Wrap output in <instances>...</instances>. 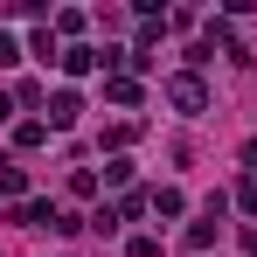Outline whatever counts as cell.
Here are the masks:
<instances>
[{"label": "cell", "instance_id": "6da1fadb", "mask_svg": "<svg viewBox=\"0 0 257 257\" xmlns=\"http://www.w3.org/2000/svg\"><path fill=\"white\" fill-rule=\"evenodd\" d=\"M167 97L188 111V118H195V111H209V90H202V77H174V84H167Z\"/></svg>", "mask_w": 257, "mask_h": 257}, {"label": "cell", "instance_id": "7a4b0ae2", "mask_svg": "<svg viewBox=\"0 0 257 257\" xmlns=\"http://www.w3.org/2000/svg\"><path fill=\"white\" fill-rule=\"evenodd\" d=\"M77 111H84V97H77V90H56V97H49V125H56V132L77 125Z\"/></svg>", "mask_w": 257, "mask_h": 257}, {"label": "cell", "instance_id": "3957f363", "mask_svg": "<svg viewBox=\"0 0 257 257\" xmlns=\"http://www.w3.org/2000/svg\"><path fill=\"white\" fill-rule=\"evenodd\" d=\"M97 63H104V56H97V49H63V70H70V77H90V70H97Z\"/></svg>", "mask_w": 257, "mask_h": 257}, {"label": "cell", "instance_id": "9c48e42d", "mask_svg": "<svg viewBox=\"0 0 257 257\" xmlns=\"http://www.w3.org/2000/svg\"><path fill=\"white\" fill-rule=\"evenodd\" d=\"M243 209H250V215H257V181H243Z\"/></svg>", "mask_w": 257, "mask_h": 257}, {"label": "cell", "instance_id": "ba28073f", "mask_svg": "<svg viewBox=\"0 0 257 257\" xmlns=\"http://www.w3.org/2000/svg\"><path fill=\"white\" fill-rule=\"evenodd\" d=\"M132 257H160V243L153 236H132Z\"/></svg>", "mask_w": 257, "mask_h": 257}, {"label": "cell", "instance_id": "30bf717a", "mask_svg": "<svg viewBox=\"0 0 257 257\" xmlns=\"http://www.w3.org/2000/svg\"><path fill=\"white\" fill-rule=\"evenodd\" d=\"M0 63H14V35H0Z\"/></svg>", "mask_w": 257, "mask_h": 257}, {"label": "cell", "instance_id": "8992f818", "mask_svg": "<svg viewBox=\"0 0 257 257\" xmlns=\"http://www.w3.org/2000/svg\"><path fill=\"white\" fill-rule=\"evenodd\" d=\"M153 209H160V215H181V209H188V195H181V188H160V195H153Z\"/></svg>", "mask_w": 257, "mask_h": 257}, {"label": "cell", "instance_id": "8fae6325", "mask_svg": "<svg viewBox=\"0 0 257 257\" xmlns=\"http://www.w3.org/2000/svg\"><path fill=\"white\" fill-rule=\"evenodd\" d=\"M243 167H257V139H250V146H243Z\"/></svg>", "mask_w": 257, "mask_h": 257}, {"label": "cell", "instance_id": "277c9868", "mask_svg": "<svg viewBox=\"0 0 257 257\" xmlns=\"http://www.w3.org/2000/svg\"><path fill=\"white\" fill-rule=\"evenodd\" d=\"M215 215H222V209H209L195 229H188V250H209V243H215Z\"/></svg>", "mask_w": 257, "mask_h": 257}, {"label": "cell", "instance_id": "5b68a950", "mask_svg": "<svg viewBox=\"0 0 257 257\" xmlns=\"http://www.w3.org/2000/svg\"><path fill=\"white\" fill-rule=\"evenodd\" d=\"M104 97H111V104H139V84H132V77H111Z\"/></svg>", "mask_w": 257, "mask_h": 257}, {"label": "cell", "instance_id": "7c38bea8", "mask_svg": "<svg viewBox=\"0 0 257 257\" xmlns=\"http://www.w3.org/2000/svg\"><path fill=\"white\" fill-rule=\"evenodd\" d=\"M0 118H7V97H0Z\"/></svg>", "mask_w": 257, "mask_h": 257}, {"label": "cell", "instance_id": "52a82bcc", "mask_svg": "<svg viewBox=\"0 0 257 257\" xmlns=\"http://www.w3.org/2000/svg\"><path fill=\"white\" fill-rule=\"evenodd\" d=\"M28 56H42V63H63V49H56V35H35V42H28Z\"/></svg>", "mask_w": 257, "mask_h": 257}]
</instances>
